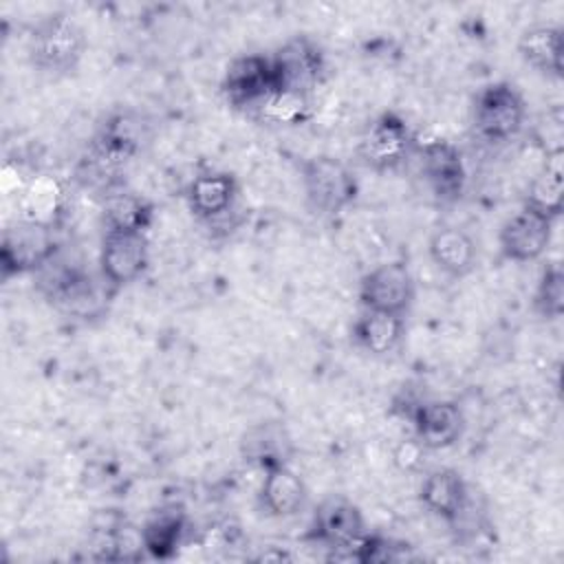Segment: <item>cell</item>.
<instances>
[{
	"mask_svg": "<svg viewBox=\"0 0 564 564\" xmlns=\"http://www.w3.org/2000/svg\"><path fill=\"white\" fill-rule=\"evenodd\" d=\"M86 51L84 29L64 11L40 20L33 29L29 55L35 68L51 75H66L77 68Z\"/></svg>",
	"mask_w": 564,
	"mask_h": 564,
	"instance_id": "6da1fadb",
	"label": "cell"
},
{
	"mask_svg": "<svg viewBox=\"0 0 564 564\" xmlns=\"http://www.w3.org/2000/svg\"><path fill=\"white\" fill-rule=\"evenodd\" d=\"M302 187L308 207L319 216L341 214L359 194L350 167L330 154H317L302 163Z\"/></svg>",
	"mask_w": 564,
	"mask_h": 564,
	"instance_id": "7a4b0ae2",
	"label": "cell"
},
{
	"mask_svg": "<svg viewBox=\"0 0 564 564\" xmlns=\"http://www.w3.org/2000/svg\"><path fill=\"white\" fill-rule=\"evenodd\" d=\"M57 251L59 245L55 240L53 225L31 218L13 220L4 227L0 242L2 280L22 273H37Z\"/></svg>",
	"mask_w": 564,
	"mask_h": 564,
	"instance_id": "3957f363",
	"label": "cell"
},
{
	"mask_svg": "<svg viewBox=\"0 0 564 564\" xmlns=\"http://www.w3.org/2000/svg\"><path fill=\"white\" fill-rule=\"evenodd\" d=\"M366 535L361 509L346 496H326L313 511L306 538L330 549L333 560H355V546Z\"/></svg>",
	"mask_w": 564,
	"mask_h": 564,
	"instance_id": "277c9868",
	"label": "cell"
},
{
	"mask_svg": "<svg viewBox=\"0 0 564 564\" xmlns=\"http://www.w3.org/2000/svg\"><path fill=\"white\" fill-rule=\"evenodd\" d=\"M271 68L275 88L313 97L326 79V55L313 37L293 35L271 55Z\"/></svg>",
	"mask_w": 564,
	"mask_h": 564,
	"instance_id": "5b68a950",
	"label": "cell"
},
{
	"mask_svg": "<svg viewBox=\"0 0 564 564\" xmlns=\"http://www.w3.org/2000/svg\"><path fill=\"white\" fill-rule=\"evenodd\" d=\"M527 106L511 82L487 84L474 99V128L478 137L500 143L520 134Z\"/></svg>",
	"mask_w": 564,
	"mask_h": 564,
	"instance_id": "8992f818",
	"label": "cell"
},
{
	"mask_svg": "<svg viewBox=\"0 0 564 564\" xmlns=\"http://www.w3.org/2000/svg\"><path fill=\"white\" fill-rule=\"evenodd\" d=\"M416 148V134L410 130L408 121L386 110L379 117H375L357 145V154L375 172H390L403 165Z\"/></svg>",
	"mask_w": 564,
	"mask_h": 564,
	"instance_id": "52a82bcc",
	"label": "cell"
},
{
	"mask_svg": "<svg viewBox=\"0 0 564 564\" xmlns=\"http://www.w3.org/2000/svg\"><path fill=\"white\" fill-rule=\"evenodd\" d=\"M416 284L405 262H383L359 282V304L366 311L405 317L414 304Z\"/></svg>",
	"mask_w": 564,
	"mask_h": 564,
	"instance_id": "ba28073f",
	"label": "cell"
},
{
	"mask_svg": "<svg viewBox=\"0 0 564 564\" xmlns=\"http://www.w3.org/2000/svg\"><path fill=\"white\" fill-rule=\"evenodd\" d=\"M414 154L419 156L421 174L430 185L432 194L445 203L458 200L467 181V170L460 150L447 139L432 137L425 141L416 139Z\"/></svg>",
	"mask_w": 564,
	"mask_h": 564,
	"instance_id": "9c48e42d",
	"label": "cell"
},
{
	"mask_svg": "<svg viewBox=\"0 0 564 564\" xmlns=\"http://www.w3.org/2000/svg\"><path fill=\"white\" fill-rule=\"evenodd\" d=\"M220 88L229 106L251 110L275 88L271 57L260 53H245L234 57L225 68Z\"/></svg>",
	"mask_w": 564,
	"mask_h": 564,
	"instance_id": "30bf717a",
	"label": "cell"
},
{
	"mask_svg": "<svg viewBox=\"0 0 564 564\" xmlns=\"http://www.w3.org/2000/svg\"><path fill=\"white\" fill-rule=\"evenodd\" d=\"M150 264V245L145 234L108 231L101 240L99 269L112 289H121L139 280Z\"/></svg>",
	"mask_w": 564,
	"mask_h": 564,
	"instance_id": "8fae6325",
	"label": "cell"
},
{
	"mask_svg": "<svg viewBox=\"0 0 564 564\" xmlns=\"http://www.w3.org/2000/svg\"><path fill=\"white\" fill-rule=\"evenodd\" d=\"M553 220L522 207L500 229L498 242L502 258L511 262H533L551 245Z\"/></svg>",
	"mask_w": 564,
	"mask_h": 564,
	"instance_id": "7c38bea8",
	"label": "cell"
},
{
	"mask_svg": "<svg viewBox=\"0 0 564 564\" xmlns=\"http://www.w3.org/2000/svg\"><path fill=\"white\" fill-rule=\"evenodd\" d=\"M410 421L414 438L425 449H447L458 443L465 430L463 412L452 401H421Z\"/></svg>",
	"mask_w": 564,
	"mask_h": 564,
	"instance_id": "4fadbf2b",
	"label": "cell"
},
{
	"mask_svg": "<svg viewBox=\"0 0 564 564\" xmlns=\"http://www.w3.org/2000/svg\"><path fill=\"white\" fill-rule=\"evenodd\" d=\"M419 500L432 516L456 524L469 507V489L456 469L438 467L425 474L419 489Z\"/></svg>",
	"mask_w": 564,
	"mask_h": 564,
	"instance_id": "5bb4252c",
	"label": "cell"
},
{
	"mask_svg": "<svg viewBox=\"0 0 564 564\" xmlns=\"http://www.w3.org/2000/svg\"><path fill=\"white\" fill-rule=\"evenodd\" d=\"M187 207L203 223L223 220L238 198V181L229 172L198 174L187 187Z\"/></svg>",
	"mask_w": 564,
	"mask_h": 564,
	"instance_id": "9a60e30c",
	"label": "cell"
},
{
	"mask_svg": "<svg viewBox=\"0 0 564 564\" xmlns=\"http://www.w3.org/2000/svg\"><path fill=\"white\" fill-rule=\"evenodd\" d=\"M240 456L245 463L260 467L262 471L280 465H289L293 456V441L284 423L262 421L245 430L240 436Z\"/></svg>",
	"mask_w": 564,
	"mask_h": 564,
	"instance_id": "2e32d148",
	"label": "cell"
},
{
	"mask_svg": "<svg viewBox=\"0 0 564 564\" xmlns=\"http://www.w3.org/2000/svg\"><path fill=\"white\" fill-rule=\"evenodd\" d=\"M154 205L137 192L130 189H112L104 196L101 203V225L104 234L121 231V234H145L152 225Z\"/></svg>",
	"mask_w": 564,
	"mask_h": 564,
	"instance_id": "e0dca14e",
	"label": "cell"
},
{
	"mask_svg": "<svg viewBox=\"0 0 564 564\" xmlns=\"http://www.w3.org/2000/svg\"><path fill=\"white\" fill-rule=\"evenodd\" d=\"M308 500V489L304 480L289 467H271L264 471L260 502L269 516L291 518L304 509Z\"/></svg>",
	"mask_w": 564,
	"mask_h": 564,
	"instance_id": "ac0fdd59",
	"label": "cell"
},
{
	"mask_svg": "<svg viewBox=\"0 0 564 564\" xmlns=\"http://www.w3.org/2000/svg\"><path fill=\"white\" fill-rule=\"evenodd\" d=\"M185 511L176 505H165L143 522L139 533L141 546L154 560H170L185 540Z\"/></svg>",
	"mask_w": 564,
	"mask_h": 564,
	"instance_id": "d6986e66",
	"label": "cell"
},
{
	"mask_svg": "<svg viewBox=\"0 0 564 564\" xmlns=\"http://www.w3.org/2000/svg\"><path fill=\"white\" fill-rule=\"evenodd\" d=\"M427 251L432 262L449 278H465L476 267V242L458 227H441L430 236Z\"/></svg>",
	"mask_w": 564,
	"mask_h": 564,
	"instance_id": "ffe728a7",
	"label": "cell"
},
{
	"mask_svg": "<svg viewBox=\"0 0 564 564\" xmlns=\"http://www.w3.org/2000/svg\"><path fill=\"white\" fill-rule=\"evenodd\" d=\"M524 207L557 220L564 209V152L546 154L542 170L533 176L527 189Z\"/></svg>",
	"mask_w": 564,
	"mask_h": 564,
	"instance_id": "44dd1931",
	"label": "cell"
},
{
	"mask_svg": "<svg viewBox=\"0 0 564 564\" xmlns=\"http://www.w3.org/2000/svg\"><path fill=\"white\" fill-rule=\"evenodd\" d=\"M520 57L535 70L553 77H562L564 35L560 26L533 24L522 31L518 40Z\"/></svg>",
	"mask_w": 564,
	"mask_h": 564,
	"instance_id": "7402d4cb",
	"label": "cell"
},
{
	"mask_svg": "<svg viewBox=\"0 0 564 564\" xmlns=\"http://www.w3.org/2000/svg\"><path fill=\"white\" fill-rule=\"evenodd\" d=\"M405 333V317L366 311L352 324V339L370 355L392 352Z\"/></svg>",
	"mask_w": 564,
	"mask_h": 564,
	"instance_id": "603a6c76",
	"label": "cell"
},
{
	"mask_svg": "<svg viewBox=\"0 0 564 564\" xmlns=\"http://www.w3.org/2000/svg\"><path fill=\"white\" fill-rule=\"evenodd\" d=\"M249 115L271 126H300L313 117V97L273 88L249 110Z\"/></svg>",
	"mask_w": 564,
	"mask_h": 564,
	"instance_id": "cb8c5ba5",
	"label": "cell"
},
{
	"mask_svg": "<svg viewBox=\"0 0 564 564\" xmlns=\"http://www.w3.org/2000/svg\"><path fill=\"white\" fill-rule=\"evenodd\" d=\"M533 311L544 319H557L564 313V271L557 262L542 271L533 293Z\"/></svg>",
	"mask_w": 564,
	"mask_h": 564,
	"instance_id": "d4e9b609",
	"label": "cell"
},
{
	"mask_svg": "<svg viewBox=\"0 0 564 564\" xmlns=\"http://www.w3.org/2000/svg\"><path fill=\"white\" fill-rule=\"evenodd\" d=\"M410 557L412 555H408L405 542L383 538V535L366 533L355 546V562H361V564H388V562H403Z\"/></svg>",
	"mask_w": 564,
	"mask_h": 564,
	"instance_id": "484cf974",
	"label": "cell"
},
{
	"mask_svg": "<svg viewBox=\"0 0 564 564\" xmlns=\"http://www.w3.org/2000/svg\"><path fill=\"white\" fill-rule=\"evenodd\" d=\"M423 454H425V447L414 436L412 438H403L392 449V463L397 465V469L410 474V471L421 469Z\"/></svg>",
	"mask_w": 564,
	"mask_h": 564,
	"instance_id": "4316f807",
	"label": "cell"
}]
</instances>
